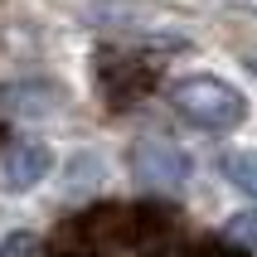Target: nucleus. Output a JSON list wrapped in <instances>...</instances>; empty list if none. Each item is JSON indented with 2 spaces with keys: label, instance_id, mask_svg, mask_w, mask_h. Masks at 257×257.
Wrapping results in <instances>:
<instances>
[{
  "label": "nucleus",
  "instance_id": "20e7f679",
  "mask_svg": "<svg viewBox=\"0 0 257 257\" xmlns=\"http://www.w3.org/2000/svg\"><path fill=\"white\" fill-rule=\"evenodd\" d=\"M156 73L146 63H131V58H116V63H102V92L112 97V107H131V102L151 92Z\"/></svg>",
  "mask_w": 257,
  "mask_h": 257
},
{
  "label": "nucleus",
  "instance_id": "1a4fd4ad",
  "mask_svg": "<svg viewBox=\"0 0 257 257\" xmlns=\"http://www.w3.org/2000/svg\"><path fill=\"white\" fill-rule=\"evenodd\" d=\"M247 63H252V73H257V49H252V54H247Z\"/></svg>",
  "mask_w": 257,
  "mask_h": 257
},
{
  "label": "nucleus",
  "instance_id": "f257e3e1",
  "mask_svg": "<svg viewBox=\"0 0 257 257\" xmlns=\"http://www.w3.org/2000/svg\"><path fill=\"white\" fill-rule=\"evenodd\" d=\"M170 102H175V112L199 131H233V126H243V116H247L243 92L233 83H223V78H214V73L180 78L170 87Z\"/></svg>",
  "mask_w": 257,
  "mask_h": 257
},
{
  "label": "nucleus",
  "instance_id": "423d86ee",
  "mask_svg": "<svg viewBox=\"0 0 257 257\" xmlns=\"http://www.w3.org/2000/svg\"><path fill=\"white\" fill-rule=\"evenodd\" d=\"M223 175L233 189H243L247 199H257V151H228L223 156Z\"/></svg>",
  "mask_w": 257,
  "mask_h": 257
},
{
  "label": "nucleus",
  "instance_id": "7ed1b4c3",
  "mask_svg": "<svg viewBox=\"0 0 257 257\" xmlns=\"http://www.w3.org/2000/svg\"><path fill=\"white\" fill-rule=\"evenodd\" d=\"M49 170H54L49 141H10L0 151V189L5 194H29L39 180H49Z\"/></svg>",
  "mask_w": 257,
  "mask_h": 257
},
{
  "label": "nucleus",
  "instance_id": "0eeeda50",
  "mask_svg": "<svg viewBox=\"0 0 257 257\" xmlns=\"http://www.w3.org/2000/svg\"><path fill=\"white\" fill-rule=\"evenodd\" d=\"M0 257H44V247H39V238H29V233H15V238H5Z\"/></svg>",
  "mask_w": 257,
  "mask_h": 257
},
{
  "label": "nucleus",
  "instance_id": "39448f33",
  "mask_svg": "<svg viewBox=\"0 0 257 257\" xmlns=\"http://www.w3.org/2000/svg\"><path fill=\"white\" fill-rule=\"evenodd\" d=\"M54 87H34V83H15L0 92V112H10V116H44V112H58L54 107Z\"/></svg>",
  "mask_w": 257,
  "mask_h": 257
},
{
  "label": "nucleus",
  "instance_id": "6e6552de",
  "mask_svg": "<svg viewBox=\"0 0 257 257\" xmlns=\"http://www.w3.org/2000/svg\"><path fill=\"white\" fill-rule=\"evenodd\" d=\"M199 257H247V252H223V247H209V252H199Z\"/></svg>",
  "mask_w": 257,
  "mask_h": 257
},
{
  "label": "nucleus",
  "instance_id": "f03ea898",
  "mask_svg": "<svg viewBox=\"0 0 257 257\" xmlns=\"http://www.w3.org/2000/svg\"><path fill=\"white\" fill-rule=\"evenodd\" d=\"M131 180H141L146 189H160V194H180L189 180V160L170 141H136L131 146Z\"/></svg>",
  "mask_w": 257,
  "mask_h": 257
}]
</instances>
